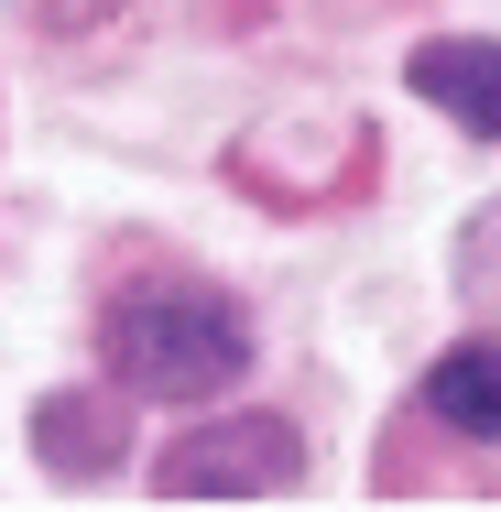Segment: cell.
<instances>
[{"instance_id":"obj_1","label":"cell","mask_w":501,"mask_h":512,"mask_svg":"<svg viewBox=\"0 0 501 512\" xmlns=\"http://www.w3.org/2000/svg\"><path fill=\"white\" fill-rule=\"evenodd\" d=\"M109 371H120V393L207 404V393L251 382V316L218 284H142L109 306Z\"/></svg>"},{"instance_id":"obj_2","label":"cell","mask_w":501,"mask_h":512,"mask_svg":"<svg viewBox=\"0 0 501 512\" xmlns=\"http://www.w3.org/2000/svg\"><path fill=\"white\" fill-rule=\"evenodd\" d=\"M295 480H305V436L284 414H218V425H186L153 458V491L164 502H273Z\"/></svg>"},{"instance_id":"obj_3","label":"cell","mask_w":501,"mask_h":512,"mask_svg":"<svg viewBox=\"0 0 501 512\" xmlns=\"http://www.w3.org/2000/svg\"><path fill=\"white\" fill-rule=\"evenodd\" d=\"M403 88L425 109H447L469 142H501V44H480V33L414 44V55H403Z\"/></svg>"},{"instance_id":"obj_4","label":"cell","mask_w":501,"mask_h":512,"mask_svg":"<svg viewBox=\"0 0 501 512\" xmlns=\"http://www.w3.org/2000/svg\"><path fill=\"white\" fill-rule=\"evenodd\" d=\"M120 447H131V414H120V393H44L33 404V458L55 469V480H99V469H120Z\"/></svg>"},{"instance_id":"obj_5","label":"cell","mask_w":501,"mask_h":512,"mask_svg":"<svg viewBox=\"0 0 501 512\" xmlns=\"http://www.w3.org/2000/svg\"><path fill=\"white\" fill-rule=\"evenodd\" d=\"M425 414L469 447H501V349L491 338H458V349L425 360Z\"/></svg>"},{"instance_id":"obj_6","label":"cell","mask_w":501,"mask_h":512,"mask_svg":"<svg viewBox=\"0 0 501 512\" xmlns=\"http://www.w3.org/2000/svg\"><path fill=\"white\" fill-rule=\"evenodd\" d=\"M44 33H99V22H120V0H22Z\"/></svg>"}]
</instances>
